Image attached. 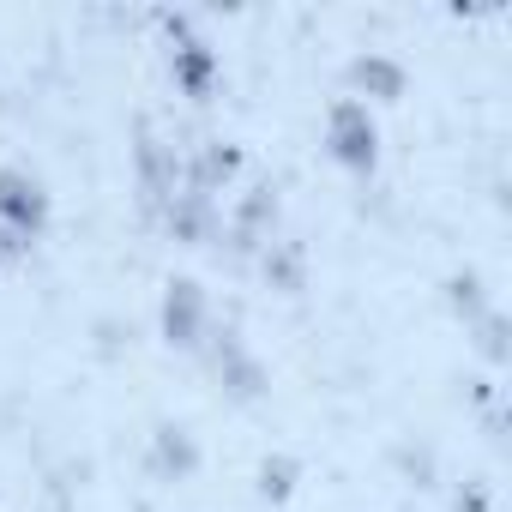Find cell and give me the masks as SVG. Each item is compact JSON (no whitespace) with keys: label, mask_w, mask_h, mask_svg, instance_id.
Here are the masks:
<instances>
[{"label":"cell","mask_w":512,"mask_h":512,"mask_svg":"<svg viewBox=\"0 0 512 512\" xmlns=\"http://www.w3.org/2000/svg\"><path fill=\"white\" fill-rule=\"evenodd\" d=\"M163 338L181 344V350H199L205 344V296L193 278H175L169 296H163Z\"/></svg>","instance_id":"obj_3"},{"label":"cell","mask_w":512,"mask_h":512,"mask_svg":"<svg viewBox=\"0 0 512 512\" xmlns=\"http://www.w3.org/2000/svg\"><path fill=\"white\" fill-rule=\"evenodd\" d=\"M326 151H332L344 169H374L380 133H374V115H368L362 97H344V103L326 115Z\"/></svg>","instance_id":"obj_1"},{"label":"cell","mask_w":512,"mask_h":512,"mask_svg":"<svg viewBox=\"0 0 512 512\" xmlns=\"http://www.w3.org/2000/svg\"><path fill=\"white\" fill-rule=\"evenodd\" d=\"M175 79L187 85V97H205V91H211L217 61H211V49H205L199 37H181V49H175Z\"/></svg>","instance_id":"obj_4"},{"label":"cell","mask_w":512,"mask_h":512,"mask_svg":"<svg viewBox=\"0 0 512 512\" xmlns=\"http://www.w3.org/2000/svg\"><path fill=\"white\" fill-rule=\"evenodd\" d=\"M25 247H31V241H19V235H13L7 223H0V266H13L19 253H25Z\"/></svg>","instance_id":"obj_8"},{"label":"cell","mask_w":512,"mask_h":512,"mask_svg":"<svg viewBox=\"0 0 512 512\" xmlns=\"http://www.w3.org/2000/svg\"><path fill=\"white\" fill-rule=\"evenodd\" d=\"M0 223H7L19 241H31L43 223H49V193L37 175L25 169H0Z\"/></svg>","instance_id":"obj_2"},{"label":"cell","mask_w":512,"mask_h":512,"mask_svg":"<svg viewBox=\"0 0 512 512\" xmlns=\"http://www.w3.org/2000/svg\"><path fill=\"white\" fill-rule=\"evenodd\" d=\"M260 494H266V500H284V494H290V464H266V470H260Z\"/></svg>","instance_id":"obj_7"},{"label":"cell","mask_w":512,"mask_h":512,"mask_svg":"<svg viewBox=\"0 0 512 512\" xmlns=\"http://www.w3.org/2000/svg\"><path fill=\"white\" fill-rule=\"evenodd\" d=\"M356 91H368V97H398L404 91V73L392 67V61H380V55H368V61H356Z\"/></svg>","instance_id":"obj_5"},{"label":"cell","mask_w":512,"mask_h":512,"mask_svg":"<svg viewBox=\"0 0 512 512\" xmlns=\"http://www.w3.org/2000/svg\"><path fill=\"white\" fill-rule=\"evenodd\" d=\"M193 458H199V452H193V440H187L181 428H157V470H169V464H175V476H187V470H193Z\"/></svg>","instance_id":"obj_6"}]
</instances>
